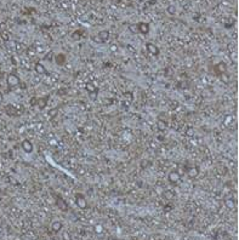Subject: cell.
I'll return each instance as SVG.
<instances>
[{"mask_svg": "<svg viewBox=\"0 0 239 240\" xmlns=\"http://www.w3.org/2000/svg\"><path fill=\"white\" fill-rule=\"evenodd\" d=\"M6 84H7L9 89L17 87V86L21 84V79L18 78L17 74H15V73H10V74L6 76Z\"/></svg>", "mask_w": 239, "mask_h": 240, "instance_id": "cell-1", "label": "cell"}, {"mask_svg": "<svg viewBox=\"0 0 239 240\" xmlns=\"http://www.w3.org/2000/svg\"><path fill=\"white\" fill-rule=\"evenodd\" d=\"M75 204L78 207H80V209H87V201H86V199L83 194L80 193H77L75 194Z\"/></svg>", "mask_w": 239, "mask_h": 240, "instance_id": "cell-2", "label": "cell"}, {"mask_svg": "<svg viewBox=\"0 0 239 240\" xmlns=\"http://www.w3.org/2000/svg\"><path fill=\"white\" fill-rule=\"evenodd\" d=\"M21 147H22V149H23V152L24 153H27V154H29V153H32L33 152V143L29 141V140H23L22 141V143H21Z\"/></svg>", "mask_w": 239, "mask_h": 240, "instance_id": "cell-3", "label": "cell"}, {"mask_svg": "<svg viewBox=\"0 0 239 240\" xmlns=\"http://www.w3.org/2000/svg\"><path fill=\"white\" fill-rule=\"evenodd\" d=\"M180 178H181V176H180V173L177 171H170L169 175H168V180L172 184H176L180 181Z\"/></svg>", "mask_w": 239, "mask_h": 240, "instance_id": "cell-4", "label": "cell"}, {"mask_svg": "<svg viewBox=\"0 0 239 240\" xmlns=\"http://www.w3.org/2000/svg\"><path fill=\"white\" fill-rule=\"evenodd\" d=\"M146 49H147V51L151 53L152 56H158L159 55V47L155 45V44H153V43H147L146 44Z\"/></svg>", "mask_w": 239, "mask_h": 240, "instance_id": "cell-5", "label": "cell"}, {"mask_svg": "<svg viewBox=\"0 0 239 240\" xmlns=\"http://www.w3.org/2000/svg\"><path fill=\"white\" fill-rule=\"evenodd\" d=\"M137 29H138V33H141L143 35H147L149 33V24L146 23V22H140L137 24Z\"/></svg>", "mask_w": 239, "mask_h": 240, "instance_id": "cell-6", "label": "cell"}, {"mask_svg": "<svg viewBox=\"0 0 239 240\" xmlns=\"http://www.w3.org/2000/svg\"><path fill=\"white\" fill-rule=\"evenodd\" d=\"M187 175H188L189 178H195V177L199 175V167H197V166L189 167V169L187 170Z\"/></svg>", "mask_w": 239, "mask_h": 240, "instance_id": "cell-7", "label": "cell"}, {"mask_svg": "<svg viewBox=\"0 0 239 240\" xmlns=\"http://www.w3.org/2000/svg\"><path fill=\"white\" fill-rule=\"evenodd\" d=\"M34 71H35L38 74H46V68L44 67V64L40 63V62H36V63H35Z\"/></svg>", "mask_w": 239, "mask_h": 240, "instance_id": "cell-8", "label": "cell"}, {"mask_svg": "<svg viewBox=\"0 0 239 240\" xmlns=\"http://www.w3.org/2000/svg\"><path fill=\"white\" fill-rule=\"evenodd\" d=\"M98 36H100V41H101V43L107 41L108 38H109V31H107V29L101 31V32L98 33Z\"/></svg>", "mask_w": 239, "mask_h": 240, "instance_id": "cell-9", "label": "cell"}, {"mask_svg": "<svg viewBox=\"0 0 239 240\" xmlns=\"http://www.w3.org/2000/svg\"><path fill=\"white\" fill-rule=\"evenodd\" d=\"M62 229V223L56 221V222H52L51 223V231L54 232V233H58Z\"/></svg>", "mask_w": 239, "mask_h": 240, "instance_id": "cell-10", "label": "cell"}, {"mask_svg": "<svg viewBox=\"0 0 239 240\" xmlns=\"http://www.w3.org/2000/svg\"><path fill=\"white\" fill-rule=\"evenodd\" d=\"M55 62H56L58 65L64 64V62H66V55H64V53H58V55H56Z\"/></svg>", "mask_w": 239, "mask_h": 240, "instance_id": "cell-11", "label": "cell"}, {"mask_svg": "<svg viewBox=\"0 0 239 240\" xmlns=\"http://www.w3.org/2000/svg\"><path fill=\"white\" fill-rule=\"evenodd\" d=\"M0 36H1V39L4 40V41H9L10 40V33L6 32V31H3L1 33H0Z\"/></svg>", "mask_w": 239, "mask_h": 240, "instance_id": "cell-12", "label": "cell"}, {"mask_svg": "<svg viewBox=\"0 0 239 240\" xmlns=\"http://www.w3.org/2000/svg\"><path fill=\"white\" fill-rule=\"evenodd\" d=\"M46 98H40L38 101V105H39V108H44V107L46 105Z\"/></svg>", "mask_w": 239, "mask_h": 240, "instance_id": "cell-13", "label": "cell"}, {"mask_svg": "<svg viewBox=\"0 0 239 240\" xmlns=\"http://www.w3.org/2000/svg\"><path fill=\"white\" fill-rule=\"evenodd\" d=\"M226 205H227L228 209H234V206H235L234 201H233V200H231V199H227V200H226Z\"/></svg>", "mask_w": 239, "mask_h": 240, "instance_id": "cell-14", "label": "cell"}, {"mask_svg": "<svg viewBox=\"0 0 239 240\" xmlns=\"http://www.w3.org/2000/svg\"><path fill=\"white\" fill-rule=\"evenodd\" d=\"M57 204H58V206H61L60 209H63V210H67V205L64 204V201H63V199H62V203H61V200H60V198H57Z\"/></svg>", "mask_w": 239, "mask_h": 240, "instance_id": "cell-15", "label": "cell"}, {"mask_svg": "<svg viewBox=\"0 0 239 240\" xmlns=\"http://www.w3.org/2000/svg\"><path fill=\"white\" fill-rule=\"evenodd\" d=\"M158 127H159V130H165L166 129V124L164 123V121H162V120H159V121H158Z\"/></svg>", "mask_w": 239, "mask_h": 240, "instance_id": "cell-16", "label": "cell"}, {"mask_svg": "<svg viewBox=\"0 0 239 240\" xmlns=\"http://www.w3.org/2000/svg\"><path fill=\"white\" fill-rule=\"evenodd\" d=\"M220 79L222 80L223 83H227V81H228V76L226 75V73H222V74H220Z\"/></svg>", "mask_w": 239, "mask_h": 240, "instance_id": "cell-17", "label": "cell"}, {"mask_svg": "<svg viewBox=\"0 0 239 240\" xmlns=\"http://www.w3.org/2000/svg\"><path fill=\"white\" fill-rule=\"evenodd\" d=\"M168 12L170 13V15H175V13H176V9L174 6H169L168 7Z\"/></svg>", "mask_w": 239, "mask_h": 240, "instance_id": "cell-18", "label": "cell"}, {"mask_svg": "<svg viewBox=\"0 0 239 240\" xmlns=\"http://www.w3.org/2000/svg\"><path fill=\"white\" fill-rule=\"evenodd\" d=\"M130 31L134 33V34H136V33H138V29H137V24L136 25H130Z\"/></svg>", "mask_w": 239, "mask_h": 240, "instance_id": "cell-19", "label": "cell"}, {"mask_svg": "<svg viewBox=\"0 0 239 240\" xmlns=\"http://www.w3.org/2000/svg\"><path fill=\"white\" fill-rule=\"evenodd\" d=\"M151 163L149 161H147V160H142V163H141V167L142 169H146V166H147V165H149Z\"/></svg>", "mask_w": 239, "mask_h": 240, "instance_id": "cell-20", "label": "cell"}, {"mask_svg": "<svg viewBox=\"0 0 239 240\" xmlns=\"http://www.w3.org/2000/svg\"><path fill=\"white\" fill-rule=\"evenodd\" d=\"M62 238H63V240H72V238L69 236L68 233H63V236H62Z\"/></svg>", "mask_w": 239, "mask_h": 240, "instance_id": "cell-21", "label": "cell"}, {"mask_svg": "<svg viewBox=\"0 0 239 240\" xmlns=\"http://www.w3.org/2000/svg\"><path fill=\"white\" fill-rule=\"evenodd\" d=\"M86 87H87V90H90V92H95V91H96V89H95L94 86H92V85L90 86V84H87V86H86Z\"/></svg>", "mask_w": 239, "mask_h": 240, "instance_id": "cell-22", "label": "cell"}, {"mask_svg": "<svg viewBox=\"0 0 239 240\" xmlns=\"http://www.w3.org/2000/svg\"><path fill=\"white\" fill-rule=\"evenodd\" d=\"M80 34H82L80 32H79V31H77V32H75V33L73 34V38H74V39H77V38H78L79 35H80Z\"/></svg>", "mask_w": 239, "mask_h": 240, "instance_id": "cell-23", "label": "cell"}, {"mask_svg": "<svg viewBox=\"0 0 239 240\" xmlns=\"http://www.w3.org/2000/svg\"><path fill=\"white\" fill-rule=\"evenodd\" d=\"M4 100V95H3V93H1V91H0V102H1Z\"/></svg>", "mask_w": 239, "mask_h": 240, "instance_id": "cell-24", "label": "cell"}, {"mask_svg": "<svg viewBox=\"0 0 239 240\" xmlns=\"http://www.w3.org/2000/svg\"><path fill=\"white\" fill-rule=\"evenodd\" d=\"M231 121V116H228V118H226V123H230Z\"/></svg>", "mask_w": 239, "mask_h": 240, "instance_id": "cell-25", "label": "cell"}, {"mask_svg": "<svg viewBox=\"0 0 239 240\" xmlns=\"http://www.w3.org/2000/svg\"><path fill=\"white\" fill-rule=\"evenodd\" d=\"M12 64H15V65L17 64V62H16V60H15V58H12Z\"/></svg>", "mask_w": 239, "mask_h": 240, "instance_id": "cell-26", "label": "cell"}]
</instances>
